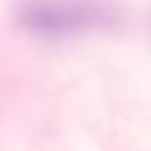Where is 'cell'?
<instances>
[{
	"instance_id": "6da1fadb",
	"label": "cell",
	"mask_w": 151,
	"mask_h": 151,
	"mask_svg": "<svg viewBox=\"0 0 151 151\" xmlns=\"http://www.w3.org/2000/svg\"><path fill=\"white\" fill-rule=\"evenodd\" d=\"M23 25L40 35H70L98 20V10L86 3H58V0H33L20 10Z\"/></svg>"
}]
</instances>
